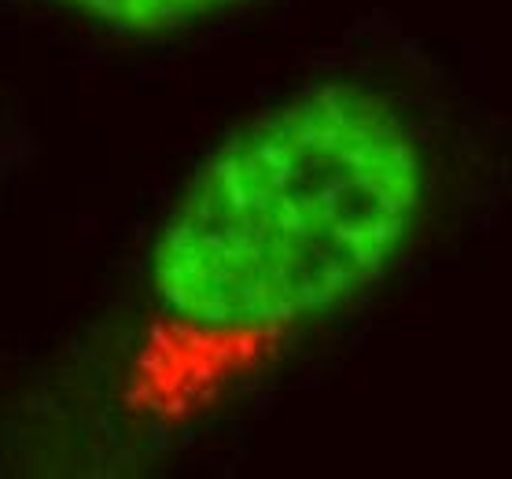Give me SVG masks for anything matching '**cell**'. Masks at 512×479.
I'll return each mask as SVG.
<instances>
[{
	"instance_id": "6da1fadb",
	"label": "cell",
	"mask_w": 512,
	"mask_h": 479,
	"mask_svg": "<svg viewBox=\"0 0 512 479\" xmlns=\"http://www.w3.org/2000/svg\"><path fill=\"white\" fill-rule=\"evenodd\" d=\"M435 166L395 93L325 78L240 122L188 174L144 258L174 354L247 362L376 292L417 244Z\"/></svg>"
},
{
	"instance_id": "7a4b0ae2",
	"label": "cell",
	"mask_w": 512,
	"mask_h": 479,
	"mask_svg": "<svg viewBox=\"0 0 512 479\" xmlns=\"http://www.w3.org/2000/svg\"><path fill=\"white\" fill-rule=\"evenodd\" d=\"M118 37H177L251 8L255 0H52Z\"/></svg>"
}]
</instances>
